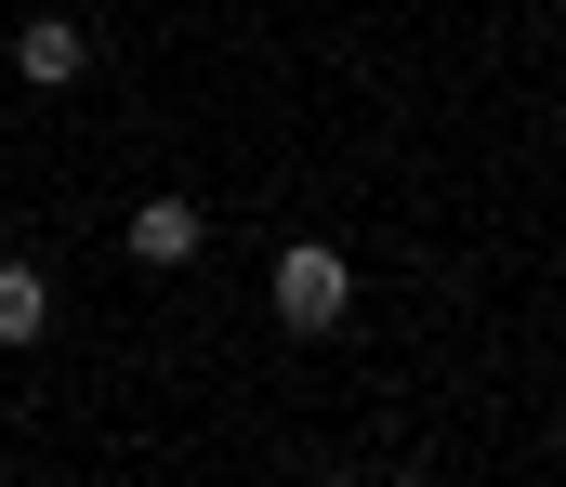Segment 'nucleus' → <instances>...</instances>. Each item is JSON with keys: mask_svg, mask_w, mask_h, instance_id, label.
I'll use <instances>...</instances> for the list:
<instances>
[{"mask_svg": "<svg viewBox=\"0 0 566 487\" xmlns=\"http://www.w3.org/2000/svg\"><path fill=\"white\" fill-rule=\"evenodd\" d=\"M343 317H356V264H343V251H316V237H290V251H277V329L329 342Z\"/></svg>", "mask_w": 566, "mask_h": 487, "instance_id": "nucleus-1", "label": "nucleus"}, {"mask_svg": "<svg viewBox=\"0 0 566 487\" xmlns=\"http://www.w3.org/2000/svg\"><path fill=\"white\" fill-rule=\"evenodd\" d=\"M198 237H211V224H198V198H145L133 224H119V251H133L145 277H185V264H198Z\"/></svg>", "mask_w": 566, "mask_h": 487, "instance_id": "nucleus-2", "label": "nucleus"}, {"mask_svg": "<svg viewBox=\"0 0 566 487\" xmlns=\"http://www.w3.org/2000/svg\"><path fill=\"white\" fill-rule=\"evenodd\" d=\"M13 66H27V80H40V93H66V80H80V66H93V40H80V27H66V13H27V27H13Z\"/></svg>", "mask_w": 566, "mask_h": 487, "instance_id": "nucleus-3", "label": "nucleus"}, {"mask_svg": "<svg viewBox=\"0 0 566 487\" xmlns=\"http://www.w3.org/2000/svg\"><path fill=\"white\" fill-rule=\"evenodd\" d=\"M40 329H53V277H40V264H13V251H0V356H27V342H40Z\"/></svg>", "mask_w": 566, "mask_h": 487, "instance_id": "nucleus-4", "label": "nucleus"}, {"mask_svg": "<svg viewBox=\"0 0 566 487\" xmlns=\"http://www.w3.org/2000/svg\"><path fill=\"white\" fill-rule=\"evenodd\" d=\"M382 487H434V475H382Z\"/></svg>", "mask_w": 566, "mask_h": 487, "instance_id": "nucleus-5", "label": "nucleus"}, {"mask_svg": "<svg viewBox=\"0 0 566 487\" xmlns=\"http://www.w3.org/2000/svg\"><path fill=\"white\" fill-rule=\"evenodd\" d=\"M316 487H343V475H316Z\"/></svg>", "mask_w": 566, "mask_h": 487, "instance_id": "nucleus-6", "label": "nucleus"}]
</instances>
